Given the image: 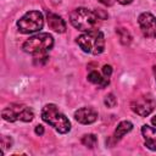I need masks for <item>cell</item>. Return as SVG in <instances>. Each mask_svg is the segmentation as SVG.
Here are the masks:
<instances>
[{
    "mask_svg": "<svg viewBox=\"0 0 156 156\" xmlns=\"http://www.w3.org/2000/svg\"><path fill=\"white\" fill-rule=\"evenodd\" d=\"M99 20L100 18L98 17L95 11H91L85 7L74 9L69 13L71 24L78 30H83V32H90V30L98 29Z\"/></svg>",
    "mask_w": 156,
    "mask_h": 156,
    "instance_id": "1",
    "label": "cell"
},
{
    "mask_svg": "<svg viewBox=\"0 0 156 156\" xmlns=\"http://www.w3.org/2000/svg\"><path fill=\"white\" fill-rule=\"evenodd\" d=\"M54 38L49 33H38L33 37H29L22 45L24 52H28L34 56H45V54L52 49Z\"/></svg>",
    "mask_w": 156,
    "mask_h": 156,
    "instance_id": "2",
    "label": "cell"
},
{
    "mask_svg": "<svg viewBox=\"0 0 156 156\" xmlns=\"http://www.w3.org/2000/svg\"><path fill=\"white\" fill-rule=\"evenodd\" d=\"M41 118L44 122L54 127L61 134H65L71 129V122L54 104H48L43 107Z\"/></svg>",
    "mask_w": 156,
    "mask_h": 156,
    "instance_id": "3",
    "label": "cell"
},
{
    "mask_svg": "<svg viewBox=\"0 0 156 156\" xmlns=\"http://www.w3.org/2000/svg\"><path fill=\"white\" fill-rule=\"evenodd\" d=\"M77 44L84 52L99 55L105 49V37L101 30L94 29L79 35L77 38Z\"/></svg>",
    "mask_w": 156,
    "mask_h": 156,
    "instance_id": "4",
    "label": "cell"
},
{
    "mask_svg": "<svg viewBox=\"0 0 156 156\" xmlns=\"http://www.w3.org/2000/svg\"><path fill=\"white\" fill-rule=\"evenodd\" d=\"M44 26L43 13L39 11H28L17 21V28L23 34L38 32Z\"/></svg>",
    "mask_w": 156,
    "mask_h": 156,
    "instance_id": "5",
    "label": "cell"
},
{
    "mask_svg": "<svg viewBox=\"0 0 156 156\" xmlns=\"http://www.w3.org/2000/svg\"><path fill=\"white\" fill-rule=\"evenodd\" d=\"M1 116L7 122H15L17 119L23 122H30L34 117V113L29 107L24 105L11 104L1 111Z\"/></svg>",
    "mask_w": 156,
    "mask_h": 156,
    "instance_id": "6",
    "label": "cell"
},
{
    "mask_svg": "<svg viewBox=\"0 0 156 156\" xmlns=\"http://www.w3.org/2000/svg\"><path fill=\"white\" fill-rule=\"evenodd\" d=\"M155 105H156V101L152 98V95L145 94V95H141V96L136 98L135 100H133L130 104V107L136 115H139L141 117H146L154 111Z\"/></svg>",
    "mask_w": 156,
    "mask_h": 156,
    "instance_id": "7",
    "label": "cell"
},
{
    "mask_svg": "<svg viewBox=\"0 0 156 156\" xmlns=\"http://www.w3.org/2000/svg\"><path fill=\"white\" fill-rule=\"evenodd\" d=\"M141 33L146 38H156V17L150 12H143L138 17Z\"/></svg>",
    "mask_w": 156,
    "mask_h": 156,
    "instance_id": "8",
    "label": "cell"
},
{
    "mask_svg": "<svg viewBox=\"0 0 156 156\" xmlns=\"http://www.w3.org/2000/svg\"><path fill=\"white\" fill-rule=\"evenodd\" d=\"M74 118L82 124H91L98 119V112L91 107H82L74 112Z\"/></svg>",
    "mask_w": 156,
    "mask_h": 156,
    "instance_id": "9",
    "label": "cell"
},
{
    "mask_svg": "<svg viewBox=\"0 0 156 156\" xmlns=\"http://www.w3.org/2000/svg\"><path fill=\"white\" fill-rule=\"evenodd\" d=\"M46 18H48V26L50 29H52L57 33H65L66 32V22L62 20V17H60L56 13L48 12Z\"/></svg>",
    "mask_w": 156,
    "mask_h": 156,
    "instance_id": "10",
    "label": "cell"
},
{
    "mask_svg": "<svg viewBox=\"0 0 156 156\" xmlns=\"http://www.w3.org/2000/svg\"><path fill=\"white\" fill-rule=\"evenodd\" d=\"M141 134L145 140V145L150 149L156 151V128L144 124L141 127Z\"/></svg>",
    "mask_w": 156,
    "mask_h": 156,
    "instance_id": "11",
    "label": "cell"
},
{
    "mask_svg": "<svg viewBox=\"0 0 156 156\" xmlns=\"http://www.w3.org/2000/svg\"><path fill=\"white\" fill-rule=\"evenodd\" d=\"M132 129H133V123L132 122H129V121H122V122H119L118 126H117V128H116V130H115V133H113V139L118 141L127 133H129Z\"/></svg>",
    "mask_w": 156,
    "mask_h": 156,
    "instance_id": "12",
    "label": "cell"
},
{
    "mask_svg": "<svg viewBox=\"0 0 156 156\" xmlns=\"http://www.w3.org/2000/svg\"><path fill=\"white\" fill-rule=\"evenodd\" d=\"M88 80L91 82L93 84H96L98 87L100 88H105L108 83H110V79L105 76H101L99 72L96 71H91L89 74H88Z\"/></svg>",
    "mask_w": 156,
    "mask_h": 156,
    "instance_id": "13",
    "label": "cell"
},
{
    "mask_svg": "<svg viewBox=\"0 0 156 156\" xmlns=\"http://www.w3.org/2000/svg\"><path fill=\"white\" fill-rule=\"evenodd\" d=\"M96 143H98V138H96L94 134H85V135H83V138H82V144H83L84 146L89 147V149L95 147Z\"/></svg>",
    "mask_w": 156,
    "mask_h": 156,
    "instance_id": "14",
    "label": "cell"
},
{
    "mask_svg": "<svg viewBox=\"0 0 156 156\" xmlns=\"http://www.w3.org/2000/svg\"><path fill=\"white\" fill-rule=\"evenodd\" d=\"M117 33H118V37H119V40H121L122 44L127 45V44L130 43L132 37H130V34H129V32H128L127 29H124V28H119V29H117Z\"/></svg>",
    "mask_w": 156,
    "mask_h": 156,
    "instance_id": "15",
    "label": "cell"
},
{
    "mask_svg": "<svg viewBox=\"0 0 156 156\" xmlns=\"http://www.w3.org/2000/svg\"><path fill=\"white\" fill-rule=\"evenodd\" d=\"M105 105L107 106V107H115L116 105H117V99L115 98V95L113 94H108V95H106V98H105Z\"/></svg>",
    "mask_w": 156,
    "mask_h": 156,
    "instance_id": "16",
    "label": "cell"
},
{
    "mask_svg": "<svg viewBox=\"0 0 156 156\" xmlns=\"http://www.w3.org/2000/svg\"><path fill=\"white\" fill-rule=\"evenodd\" d=\"M11 145H12V139H11V138H9V136H6V135H4V136L1 138V146H2V151L5 152L7 147H11Z\"/></svg>",
    "mask_w": 156,
    "mask_h": 156,
    "instance_id": "17",
    "label": "cell"
},
{
    "mask_svg": "<svg viewBox=\"0 0 156 156\" xmlns=\"http://www.w3.org/2000/svg\"><path fill=\"white\" fill-rule=\"evenodd\" d=\"M111 73H112V67H111L110 65H105V66L102 67V74H104L105 77L110 78V77H111Z\"/></svg>",
    "mask_w": 156,
    "mask_h": 156,
    "instance_id": "18",
    "label": "cell"
},
{
    "mask_svg": "<svg viewBox=\"0 0 156 156\" xmlns=\"http://www.w3.org/2000/svg\"><path fill=\"white\" fill-rule=\"evenodd\" d=\"M95 12H96V15H98V17H99L100 20H105V18H107V13L104 12L102 10H98V11H95Z\"/></svg>",
    "mask_w": 156,
    "mask_h": 156,
    "instance_id": "19",
    "label": "cell"
},
{
    "mask_svg": "<svg viewBox=\"0 0 156 156\" xmlns=\"http://www.w3.org/2000/svg\"><path fill=\"white\" fill-rule=\"evenodd\" d=\"M35 134H38V135H43L44 134V127L43 126H37L35 127Z\"/></svg>",
    "mask_w": 156,
    "mask_h": 156,
    "instance_id": "20",
    "label": "cell"
},
{
    "mask_svg": "<svg viewBox=\"0 0 156 156\" xmlns=\"http://www.w3.org/2000/svg\"><path fill=\"white\" fill-rule=\"evenodd\" d=\"M101 4H104V5H106V6H111V5H113V1L115 0H99Z\"/></svg>",
    "mask_w": 156,
    "mask_h": 156,
    "instance_id": "21",
    "label": "cell"
},
{
    "mask_svg": "<svg viewBox=\"0 0 156 156\" xmlns=\"http://www.w3.org/2000/svg\"><path fill=\"white\" fill-rule=\"evenodd\" d=\"M119 4H122V5H128V4H130L133 0H117Z\"/></svg>",
    "mask_w": 156,
    "mask_h": 156,
    "instance_id": "22",
    "label": "cell"
},
{
    "mask_svg": "<svg viewBox=\"0 0 156 156\" xmlns=\"http://www.w3.org/2000/svg\"><path fill=\"white\" fill-rule=\"evenodd\" d=\"M151 123H152V124L156 127V116H155V117H152V119H151Z\"/></svg>",
    "mask_w": 156,
    "mask_h": 156,
    "instance_id": "23",
    "label": "cell"
},
{
    "mask_svg": "<svg viewBox=\"0 0 156 156\" xmlns=\"http://www.w3.org/2000/svg\"><path fill=\"white\" fill-rule=\"evenodd\" d=\"M154 76H155V79H156V66H154Z\"/></svg>",
    "mask_w": 156,
    "mask_h": 156,
    "instance_id": "24",
    "label": "cell"
}]
</instances>
